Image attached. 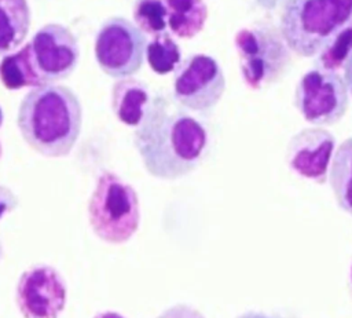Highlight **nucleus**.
<instances>
[{"mask_svg":"<svg viewBox=\"0 0 352 318\" xmlns=\"http://www.w3.org/2000/svg\"><path fill=\"white\" fill-rule=\"evenodd\" d=\"M16 304L23 318H58L66 306V284L56 268L33 266L16 285Z\"/></svg>","mask_w":352,"mask_h":318,"instance_id":"10","label":"nucleus"},{"mask_svg":"<svg viewBox=\"0 0 352 318\" xmlns=\"http://www.w3.org/2000/svg\"><path fill=\"white\" fill-rule=\"evenodd\" d=\"M352 51V19L330 40L318 54L315 65L318 69L337 72Z\"/></svg>","mask_w":352,"mask_h":318,"instance_id":"19","label":"nucleus"},{"mask_svg":"<svg viewBox=\"0 0 352 318\" xmlns=\"http://www.w3.org/2000/svg\"><path fill=\"white\" fill-rule=\"evenodd\" d=\"M151 100L148 87L138 78L124 77L111 88V109L125 125L138 127Z\"/></svg>","mask_w":352,"mask_h":318,"instance_id":"12","label":"nucleus"},{"mask_svg":"<svg viewBox=\"0 0 352 318\" xmlns=\"http://www.w3.org/2000/svg\"><path fill=\"white\" fill-rule=\"evenodd\" d=\"M329 184L338 206L352 215V138L336 150L329 168Z\"/></svg>","mask_w":352,"mask_h":318,"instance_id":"15","label":"nucleus"},{"mask_svg":"<svg viewBox=\"0 0 352 318\" xmlns=\"http://www.w3.org/2000/svg\"><path fill=\"white\" fill-rule=\"evenodd\" d=\"M243 83L250 89H261L276 83L292 62L290 48L280 30L271 25L239 29L234 37Z\"/></svg>","mask_w":352,"mask_h":318,"instance_id":"5","label":"nucleus"},{"mask_svg":"<svg viewBox=\"0 0 352 318\" xmlns=\"http://www.w3.org/2000/svg\"><path fill=\"white\" fill-rule=\"evenodd\" d=\"M342 77H344V81L346 84L349 94L352 95V51L342 65Z\"/></svg>","mask_w":352,"mask_h":318,"instance_id":"22","label":"nucleus"},{"mask_svg":"<svg viewBox=\"0 0 352 318\" xmlns=\"http://www.w3.org/2000/svg\"><path fill=\"white\" fill-rule=\"evenodd\" d=\"M157 318H205L197 308L188 304H175L162 311Z\"/></svg>","mask_w":352,"mask_h":318,"instance_id":"20","label":"nucleus"},{"mask_svg":"<svg viewBox=\"0 0 352 318\" xmlns=\"http://www.w3.org/2000/svg\"><path fill=\"white\" fill-rule=\"evenodd\" d=\"M147 63L157 74H166L175 72L182 62V51L173 37L164 32L153 37L146 45Z\"/></svg>","mask_w":352,"mask_h":318,"instance_id":"17","label":"nucleus"},{"mask_svg":"<svg viewBox=\"0 0 352 318\" xmlns=\"http://www.w3.org/2000/svg\"><path fill=\"white\" fill-rule=\"evenodd\" d=\"M0 80L7 89H21L25 87L44 85L37 74L32 54L30 44H25L16 52L6 55L0 62Z\"/></svg>","mask_w":352,"mask_h":318,"instance_id":"16","label":"nucleus"},{"mask_svg":"<svg viewBox=\"0 0 352 318\" xmlns=\"http://www.w3.org/2000/svg\"><path fill=\"white\" fill-rule=\"evenodd\" d=\"M94 318H124V317L116 311H102V312H98Z\"/></svg>","mask_w":352,"mask_h":318,"instance_id":"24","label":"nucleus"},{"mask_svg":"<svg viewBox=\"0 0 352 318\" xmlns=\"http://www.w3.org/2000/svg\"><path fill=\"white\" fill-rule=\"evenodd\" d=\"M336 150L334 135L320 127L304 128L294 134L286 147L285 160L297 176L323 184Z\"/></svg>","mask_w":352,"mask_h":318,"instance_id":"11","label":"nucleus"},{"mask_svg":"<svg viewBox=\"0 0 352 318\" xmlns=\"http://www.w3.org/2000/svg\"><path fill=\"white\" fill-rule=\"evenodd\" d=\"M30 28V8L26 0H0V55L22 44Z\"/></svg>","mask_w":352,"mask_h":318,"instance_id":"14","label":"nucleus"},{"mask_svg":"<svg viewBox=\"0 0 352 318\" xmlns=\"http://www.w3.org/2000/svg\"><path fill=\"white\" fill-rule=\"evenodd\" d=\"M88 219L100 240L110 244L129 241L140 223L135 189L118 175L103 171L88 202Z\"/></svg>","mask_w":352,"mask_h":318,"instance_id":"4","label":"nucleus"},{"mask_svg":"<svg viewBox=\"0 0 352 318\" xmlns=\"http://www.w3.org/2000/svg\"><path fill=\"white\" fill-rule=\"evenodd\" d=\"M224 91L223 69L210 55H188L175 69L173 98L186 109L209 110L220 102Z\"/></svg>","mask_w":352,"mask_h":318,"instance_id":"8","label":"nucleus"},{"mask_svg":"<svg viewBox=\"0 0 352 318\" xmlns=\"http://www.w3.org/2000/svg\"><path fill=\"white\" fill-rule=\"evenodd\" d=\"M352 19V0H287L279 30L300 56L318 55Z\"/></svg>","mask_w":352,"mask_h":318,"instance_id":"3","label":"nucleus"},{"mask_svg":"<svg viewBox=\"0 0 352 318\" xmlns=\"http://www.w3.org/2000/svg\"><path fill=\"white\" fill-rule=\"evenodd\" d=\"M16 205H18V200L14 195V193L10 189L0 184V219L6 213L11 212Z\"/></svg>","mask_w":352,"mask_h":318,"instance_id":"21","label":"nucleus"},{"mask_svg":"<svg viewBox=\"0 0 352 318\" xmlns=\"http://www.w3.org/2000/svg\"><path fill=\"white\" fill-rule=\"evenodd\" d=\"M146 45V36L136 25L126 18L111 17L96 33L95 58L107 76L124 78L140 70Z\"/></svg>","mask_w":352,"mask_h":318,"instance_id":"7","label":"nucleus"},{"mask_svg":"<svg viewBox=\"0 0 352 318\" xmlns=\"http://www.w3.org/2000/svg\"><path fill=\"white\" fill-rule=\"evenodd\" d=\"M1 123H3V112L0 107V127H1ZM0 157H1V145H0Z\"/></svg>","mask_w":352,"mask_h":318,"instance_id":"26","label":"nucleus"},{"mask_svg":"<svg viewBox=\"0 0 352 318\" xmlns=\"http://www.w3.org/2000/svg\"><path fill=\"white\" fill-rule=\"evenodd\" d=\"M349 286H351V292H352V262H351V267H349Z\"/></svg>","mask_w":352,"mask_h":318,"instance_id":"25","label":"nucleus"},{"mask_svg":"<svg viewBox=\"0 0 352 318\" xmlns=\"http://www.w3.org/2000/svg\"><path fill=\"white\" fill-rule=\"evenodd\" d=\"M133 145L151 176L176 180L201 165L210 138L205 124L175 98L155 94L133 132Z\"/></svg>","mask_w":352,"mask_h":318,"instance_id":"1","label":"nucleus"},{"mask_svg":"<svg viewBox=\"0 0 352 318\" xmlns=\"http://www.w3.org/2000/svg\"><path fill=\"white\" fill-rule=\"evenodd\" d=\"M349 91L337 72L312 69L294 89V106L305 121L316 127L333 125L346 113Z\"/></svg>","mask_w":352,"mask_h":318,"instance_id":"6","label":"nucleus"},{"mask_svg":"<svg viewBox=\"0 0 352 318\" xmlns=\"http://www.w3.org/2000/svg\"><path fill=\"white\" fill-rule=\"evenodd\" d=\"M132 15L136 26L148 36L166 32L168 14L164 0H136Z\"/></svg>","mask_w":352,"mask_h":318,"instance_id":"18","label":"nucleus"},{"mask_svg":"<svg viewBox=\"0 0 352 318\" xmlns=\"http://www.w3.org/2000/svg\"><path fill=\"white\" fill-rule=\"evenodd\" d=\"M30 54L34 69L43 84L67 78L78 62L76 36L60 23H47L30 40Z\"/></svg>","mask_w":352,"mask_h":318,"instance_id":"9","label":"nucleus"},{"mask_svg":"<svg viewBox=\"0 0 352 318\" xmlns=\"http://www.w3.org/2000/svg\"><path fill=\"white\" fill-rule=\"evenodd\" d=\"M0 255H1V248H0Z\"/></svg>","mask_w":352,"mask_h":318,"instance_id":"27","label":"nucleus"},{"mask_svg":"<svg viewBox=\"0 0 352 318\" xmlns=\"http://www.w3.org/2000/svg\"><path fill=\"white\" fill-rule=\"evenodd\" d=\"M168 14V28L179 39H192L202 32L208 19V6L204 0H164Z\"/></svg>","mask_w":352,"mask_h":318,"instance_id":"13","label":"nucleus"},{"mask_svg":"<svg viewBox=\"0 0 352 318\" xmlns=\"http://www.w3.org/2000/svg\"><path fill=\"white\" fill-rule=\"evenodd\" d=\"M82 123L77 95L65 85L44 84L22 99L16 124L25 142L45 157H65L74 147Z\"/></svg>","mask_w":352,"mask_h":318,"instance_id":"2","label":"nucleus"},{"mask_svg":"<svg viewBox=\"0 0 352 318\" xmlns=\"http://www.w3.org/2000/svg\"><path fill=\"white\" fill-rule=\"evenodd\" d=\"M236 318H285L280 315H274V314H268V312H261V311H248L241 314Z\"/></svg>","mask_w":352,"mask_h":318,"instance_id":"23","label":"nucleus"}]
</instances>
